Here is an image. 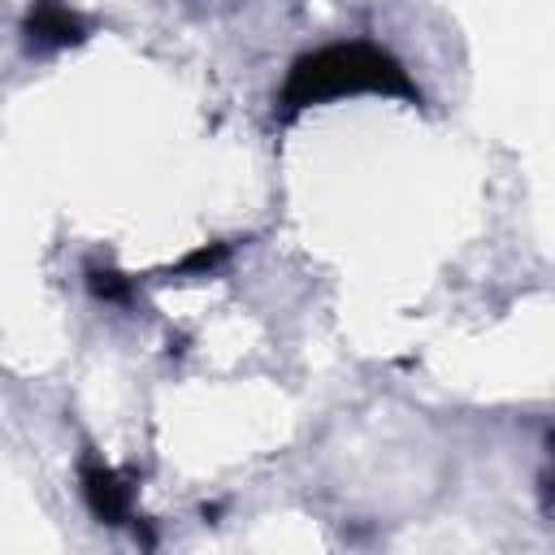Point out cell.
I'll use <instances>...</instances> for the list:
<instances>
[{"label": "cell", "mask_w": 555, "mask_h": 555, "mask_svg": "<svg viewBox=\"0 0 555 555\" xmlns=\"http://www.w3.org/2000/svg\"><path fill=\"white\" fill-rule=\"evenodd\" d=\"M395 95L408 104H421V87L412 82V74L377 43L351 39V43H325L317 52H304L282 91H278V117L295 121L299 113H308L312 104L325 100H343V95Z\"/></svg>", "instance_id": "cell-1"}, {"label": "cell", "mask_w": 555, "mask_h": 555, "mask_svg": "<svg viewBox=\"0 0 555 555\" xmlns=\"http://www.w3.org/2000/svg\"><path fill=\"white\" fill-rule=\"evenodd\" d=\"M78 486H82V503L87 512L100 520V525H130L134 520V486L113 468L104 464L100 455H82L78 460Z\"/></svg>", "instance_id": "cell-2"}, {"label": "cell", "mask_w": 555, "mask_h": 555, "mask_svg": "<svg viewBox=\"0 0 555 555\" xmlns=\"http://www.w3.org/2000/svg\"><path fill=\"white\" fill-rule=\"evenodd\" d=\"M22 35H26V48L35 52H56V48H74L87 39V26L82 17L61 4V0H30L26 17H22Z\"/></svg>", "instance_id": "cell-3"}, {"label": "cell", "mask_w": 555, "mask_h": 555, "mask_svg": "<svg viewBox=\"0 0 555 555\" xmlns=\"http://www.w3.org/2000/svg\"><path fill=\"white\" fill-rule=\"evenodd\" d=\"M87 286L104 304H130V295H134V282L117 269H87Z\"/></svg>", "instance_id": "cell-4"}, {"label": "cell", "mask_w": 555, "mask_h": 555, "mask_svg": "<svg viewBox=\"0 0 555 555\" xmlns=\"http://www.w3.org/2000/svg\"><path fill=\"white\" fill-rule=\"evenodd\" d=\"M225 243H212V247H199V251H191L186 260H178V269L173 273H195V269H212L217 260H225Z\"/></svg>", "instance_id": "cell-5"}]
</instances>
